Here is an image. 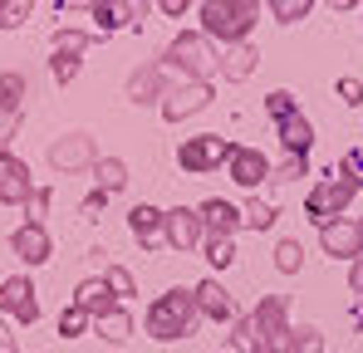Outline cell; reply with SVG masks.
Segmentation results:
<instances>
[{
    "label": "cell",
    "mask_w": 363,
    "mask_h": 353,
    "mask_svg": "<svg viewBox=\"0 0 363 353\" xmlns=\"http://www.w3.org/2000/svg\"><path fill=\"white\" fill-rule=\"evenodd\" d=\"M162 69L182 74V84H211L216 69H221V55L211 50V40L201 30H182L167 45V55H162Z\"/></svg>",
    "instance_id": "cell-1"
},
{
    "label": "cell",
    "mask_w": 363,
    "mask_h": 353,
    "mask_svg": "<svg viewBox=\"0 0 363 353\" xmlns=\"http://www.w3.org/2000/svg\"><path fill=\"white\" fill-rule=\"evenodd\" d=\"M201 314H196V294L191 290H167L152 299V309H147V339H157V344H172V339H186L191 334V324H196Z\"/></svg>",
    "instance_id": "cell-2"
},
{
    "label": "cell",
    "mask_w": 363,
    "mask_h": 353,
    "mask_svg": "<svg viewBox=\"0 0 363 353\" xmlns=\"http://www.w3.org/2000/svg\"><path fill=\"white\" fill-rule=\"evenodd\" d=\"M196 15H201V35H206L211 45L221 40L226 50H231V45H245L250 30H255V20H260V10H245L241 0H201Z\"/></svg>",
    "instance_id": "cell-3"
},
{
    "label": "cell",
    "mask_w": 363,
    "mask_h": 353,
    "mask_svg": "<svg viewBox=\"0 0 363 353\" xmlns=\"http://www.w3.org/2000/svg\"><path fill=\"white\" fill-rule=\"evenodd\" d=\"M354 181L349 176H324V181H314V191L304 196V216L314 221V226H329V221H339L344 211H349V201H354Z\"/></svg>",
    "instance_id": "cell-4"
},
{
    "label": "cell",
    "mask_w": 363,
    "mask_h": 353,
    "mask_svg": "<svg viewBox=\"0 0 363 353\" xmlns=\"http://www.w3.org/2000/svg\"><path fill=\"white\" fill-rule=\"evenodd\" d=\"M231 147H236V142H226L221 133H196V138H182L177 167H182V172H191V176H206V172H216V167L231 157Z\"/></svg>",
    "instance_id": "cell-5"
},
{
    "label": "cell",
    "mask_w": 363,
    "mask_h": 353,
    "mask_svg": "<svg viewBox=\"0 0 363 353\" xmlns=\"http://www.w3.org/2000/svg\"><path fill=\"white\" fill-rule=\"evenodd\" d=\"M250 324H255L265 353H285L290 349V314H285V299H280V294H265V299L255 304Z\"/></svg>",
    "instance_id": "cell-6"
},
{
    "label": "cell",
    "mask_w": 363,
    "mask_h": 353,
    "mask_svg": "<svg viewBox=\"0 0 363 353\" xmlns=\"http://www.w3.org/2000/svg\"><path fill=\"white\" fill-rule=\"evenodd\" d=\"M99 162V147H94V133H64L50 142V167L55 172H89Z\"/></svg>",
    "instance_id": "cell-7"
},
{
    "label": "cell",
    "mask_w": 363,
    "mask_h": 353,
    "mask_svg": "<svg viewBox=\"0 0 363 353\" xmlns=\"http://www.w3.org/2000/svg\"><path fill=\"white\" fill-rule=\"evenodd\" d=\"M89 15H94L99 35H118V30H128V25H143V20L152 15V0H99Z\"/></svg>",
    "instance_id": "cell-8"
},
{
    "label": "cell",
    "mask_w": 363,
    "mask_h": 353,
    "mask_svg": "<svg viewBox=\"0 0 363 353\" xmlns=\"http://www.w3.org/2000/svg\"><path fill=\"white\" fill-rule=\"evenodd\" d=\"M162 240L172 245V250H196L201 240H206V226H201V216H196V206H172V211H162Z\"/></svg>",
    "instance_id": "cell-9"
},
{
    "label": "cell",
    "mask_w": 363,
    "mask_h": 353,
    "mask_svg": "<svg viewBox=\"0 0 363 353\" xmlns=\"http://www.w3.org/2000/svg\"><path fill=\"white\" fill-rule=\"evenodd\" d=\"M211 99H216V89L211 84H177V89H167V99L157 103L167 123H182V118H196L211 108Z\"/></svg>",
    "instance_id": "cell-10"
},
{
    "label": "cell",
    "mask_w": 363,
    "mask_h": 353,
    "mask_svg": "<svg viewBox=\"0 0 363 353\" xmlns=\"http://www.w3.org/2000/svg\"><path fill=\"white\" fill-rule=\"evenodd\" d=\"M30 196H35L30 162L15 157V152H0V206H25Z\"/></svg>",
    "instance_id": "cell-11"
},
{
    "label": "cell",
    "mask_w": 363,
    "mask_h": 353,
    "mask_svg": "<svg viewBox=\"0 0 363 353\" xmlns=\"http://www.w3.org/2000/svg\"><path fill=\"white\" fill-rule=\"evenodd\" d=\"M226 176L245 186V191H260V181H270V157L260 152V147H231V157H226Z\"/></svg>",
    "instance_id": "cell-12"
},
{
    "label": "cell",
    "mask_w": 363,
    "mask_h": 353,
    "mask_svg": "<svg viewBox=\"0 0 363 353\" xmlns=\"http://www.w3.org/2000/svg\"><path fill=\"white\" fill-rule=\"evenodd\" d=\"M0 314H10L15 324H35L40 319V299H35V285L25 275H10L0 285Z\"/></svg>",
    "instance_id": "cell-13"
},
{
    "label": "cell",
    "mask_w": 363,
    "mask_h": 353,
    "mask_svg": "<svg viewBox=\"0 0 363 353\" xmlns=\"http://www.w3.org/2000/svg\"><path fill=\"white\" fill-rule=\"evenodd\" d=\"M319 245H324V255H334V260H359L363 255V231L359 221H329V226H319Z\"/></svg>",
    "instance_id": "cell-14"
},
{
    "label": "cell",
    "mask_w": 363,
    "mask_h": 353,
    "mask_svg": "<svg viewBox=\"0 0 363 353\" xmlns=\"http://www.w3.org/2000/svg\"><path fill=\"white\" fill-rule=\"evenodd\" d=\"M10 250H15L25 265H45V260L55 255V245H50V231H45L40 221H25V226H15V235H10Z\"/></svg>",
    "instance_id": "cell-15"
},
{
    "label": "cell",
    "mask_w": 363,
    "mask_h": 353,
    "mask_svg": "<svg viewBox=\"0 0 363 353\" xmlns=\"http://www.w3.org/2000/svg\"><path fill=\"white\" fill-rule=\"evenodd\" d=\"M191 294H196V314H206L211 324H231L236 319V299H231V290L221 280H201Z\"/></svg>",
    "instance_id": "cell-16"
},
{
    "label": "cell",
    "mask_w": 363,
    "mask_h": 353,
    "mask_svg": "<svg viewBox=\"0 0 363 353\" xmlns=\"http://www.w3.org/2000/svg\"><path fill=\"white\" fill-rule=\"evenodd\" d=\"M162 99H167V89H162V64H143V69L128 74V103L147 108V103H162Z\"/></svg>",
    "instance_id": "cell-17"
},
{
    "label": "cell",
    "mask_w": 363,
    "mask_h": 353,
    "mask_svg": "<svg viewBox=\"0 0 363 353\" xmlns=\"http://www.w3.org/2000/svg\"><path fill=\"white\" fill-rule=\"evenodd\" d=\"M196 216H201L206 235H236V231H241V206H231L226 196L201 201V206H196Z\"/></svg>",
    "instance_id": "cell-18"
},
{
    "label": "cell",
    "mask_w": 363,
    "mask_h": 353,
    "mask_svg": "<svg viewBox=\"0 0 363 353\" xmlns=\"http://www.w3.org/2000/svg\"><path fill=\"white\" fill-rule=\"evenodd\" d=\"M275 138H280V147L290 152V157H309V147H314V123L304 113H290L275 123Z\"/></svg>",
    "instance_id": "cell-19"
},
{
    "label": "cell",
    "mask_w": 363,
    "mask_h": 353,
    "mask_svg": "<svg viewBox=\"0 0 363 353\" xmlns=\"http://www.w3.org/2000/svg\"><path fill=\"white\" fill-rule=\"evenodd\" d=\"M128 231H133V240H143V250H152V245L162 240V211L147 206V201H138V206L128 211Z\"/></svg>",
    "instance_id": "cell-20"
},
{
    "label": "cell",
    "mask_w": 363,
    "mask_h": 353,
    "mask_svg": "<svg viewBox=\"0 0 363 353\" xmlns=\"http://www.w3.org/2000/svg\"><path fill=\"white\" fill-rule=\"evenodd\" d=\"M74 304H79L84 314H94V319H104V314L113 309V290H108V280H104V275L84 280V285L74 290Z\"/></svg>",
    "instance_id": "cell-21"
},
{
    "label": "cell",
    "mask_w": 363,
    "mask_h": 353,
    "mask_svg": "<svg viewBox=\"0 0 363 353\" xmlns=\"http://www.w3.org/2000/svg\"><path fill=\"white\" fill-rule=\"evenodd\" d=\"M255 45H250V40H245V45H231V50H226V55H221V79H226V84H245V79H250V74H255Z\"/></svg>",
    "instance_id": "cell-22"
},
{
    "label": "cell",
    "mask_w": 363,
    "mask_h": 353,
    "mask_svg": "<svg viewBox=\"0 0 363 353\" xmlns=\"http://www.w3.org/2000/svg\"><path fill=\"white\" fill-rule=\"evenodd\" d=\"M89 172H94V181H99V191H108V196L128 186V162H123V157H99Z\"/></svg>",
    "instance_id": "cell-23"
},
{
    "label": "cell",
    "mask_w": 363,
    "mask_h": 353,
    "mask_svg": "<svg viewBox=\"0 0 363 353\" xmlns=\"http://www.w3.org/2000/svg\"><path fill=\"white\" fill-rule=\"evenodd\" d=\"M25 99H30V84H25V74L5 69V74H0V108H15V113H25Z\"/></svg>",
    "instance_id": "cell-24"
},
{
    "label": "cell",
    "mask_w": 363,
    "mask_h": 353,
    "mask_svg": "<svg viewBox=\"0 0 363 353\" xmlns=\"http://www.w3.org/2000/svg\"><path fill=\"white\" fill-rule=\"evenodd\" d=\"M99 334H104L108 344H128V339H133V314L113 304V309H108V314L99 319Z\"/></svg>",
    "instance_id": "cell-25"
},
{
    "label": "cell",
    "mask_w": 363,
    "mask_h": 353,
    "mask_svg": "<svg viewBox=\"0 0 363 353\" xmlns=\"http://www.w3.org/2000/svg\"><path fill=\"white\" fill-rule=\"evenodd\" d=\"M94 45V35H84V30H55V40H50V55H64V59H79L84 50Z\"/></svg>",
    "instance_id": "cell-26"
},
{
    "label": "cell",
    "mask_w": 363,
    "mask_h": 353,
    "mask_svg": "<svg viewBox=\"0 0 363 353\" xmlns=\"http://www.w3.org/2000/svg\"><path fill=\"white\" fill-rule=\"evenodd\" d=\"M241 226H250V231H270V226H275V206L260 201V196H250V201L241 206Z\"/></svg>",
    "instance_id": "cell-27"
},
{
    "label": "cell",
    "mask_w": 363,
    "mask_h": 353,
    "mask_svg": "<svg viewBox=\"0 0 363 353\" xmlns=\"http://www.w3.org/2000/svg\"><path fill=\"white\" fill-rule=\"evenodd\" d=\"M309 10H314V0H270L275 25H300V20H309Z\"/></svg>",
    "instance_id": "cell-28"
},
{
    "label": "cell",
    "mask_w": 363,
    "mask_h": 353,
    "mask_svg": "<svg viewBox=\"0 0 363 353\" xmlns=\"http://www.w3.org/2000/svg\"><path fill=\"white\" fill-rule=\"evenodd\" d=\"M201 250H206V260H211L216 270H226V265L236 260V240H231V235H206Z\"/></svg>",
    "instance_id": "cell-29"
},
{
    "label": "cell",
    "mask_w": 363,
    "mask_h": 353,
    "mask_svg": "<svg viewBox=\"0 0 363 353\" xmlns=\"http://www.w3.org/2000/svg\"><path fill=\"white\" fill-rule=\"evenodd\" d=\"M300 265H304V245L300 240H280L275 245V270L280 275H300Z\"/></svg>",
    "instance_id": "cell-30"
},
{
    "label": "cell",
    "mask_w": 363,
    "mask_h": 353,
    "mask_svg": "<svg viewBox=\"0 0 363 353\" xmlns=\"http://www.w3.org/2000/svg\"><path fill=\"white\" fill-rule=\"evenodd\" d=\"M285 353H324V334L314 324H300V329H290V349Z\"/></svg>",
    "instance_id": "cell-31"
},
{
    "label": "cell",
    "mask_w": 363,
    "mask_h": 353,
    "mask_svg": "<svg viewBox=\"0 0 363 353\" xmlns=\"http://www.w3.org/2000/svg\"><path fill=\"white\" fill-rule=\"evenodd\" d=\"M265 113H270L275 123H280V118L300 113V99H295L290 89H270V94H265Z\"/></svg>",
    "instance_id": "cell-32"
},
{
    "label": "cell",
    "mask_w": 363,
    "mask_h": 353,
    "mask_svg": "<svg viewBox=\"0 0 363 353\" xmlns=\"http://www.w3.org/2000/svg\"><path fill=\"white\" fill-rule=\"evenodd\" d=\"M231 349H236V353H265V344H260V334H255L250 319H236V329H231Z\"/></svg>",
    "instance_id": "cell-33"
},
{
    "label": "cell",
    "mask_w": 363,
    "mask_h": 353,
    "mask_svg": "<svg viewBox=\"0 0 363 353\" xmlns=\"http://www.w3.org/2000/svg\"><path fill=\"white\" fill-rule=\"evenodd\" d=\"M30 15H35V0H5L0 5V30H20Z\"/></svg>",
    "instance_id": "cell-34"
},
{
    "label": "cell",
    "mask_w": 363,
    "mask_h": 353,
    "mask_svg": "<svg viewBox=\"0 0 363 353\" xmlns=\"http://www.w3.org/2000/svg\"><path fill=\"white\" fill-rule=\"evenodd\" d=\"M89 319H94V314H84L79 304H69V309L60 314V334H64V339H79V334L89 329Z\"/></svg>",
    "instance_id": "cell-35"
},
{
    "label": "cell",
    "mask_w": 363,
    "mask_h": 353,
    "mask_svg": "<svg viewBox=\"0 0 363 353\" xmlns=\"http://www.w3.org/2000/svg\"><path fill=\"white\" fill-rule=\"evenodd\" d=\"M300 176H309V157H290L285 152V162L270 167V181H300Z\"/></svg>",
    "instance_id": "cell-36"
},
{
    "label": "cell",
    "mask_w": 363,
    "mask_h": 353,
    "mask_svg": "<svg viewBox=\"0 0 363 353\" xmlns=\"http://www.w3.org/2000/svg\"><path fill=\"white\" fill-rule=\"evenodd\" d=\"M104 280H108V290H113V299H128V294H138V280L123 270V265H108L104 270Z\"/></svg>",
    "instance_id": "cell-37"
},
{
    "label": "cell",
    "mask_w": 363,
    "mask_h": 353,
    "mask_svg": "<svg viewBox=\"0 0 363 353\" xmlns=\"http://www.w3.org/2000/svg\"><path fill=\"white\" fill-rule=\"evenodd\" d=\"M334 94H339L344 108H363V79H354V74H344V79L334 84Z\"/></svg>",
    "instance_id": "cell-38"
},
{
    "label": "cell",
    "mask_w": 363,
    "mask_h": 353,
    "mask_svg": "<svg viewBox=\"0 0 363 353\" xmlns=\"http://www.w3.org/2000/svg\"><path fill=\"white\" fill-rule=\"evenodd\" d=\"M339 176H349L354 186H363V147H349L344 157H339V167H334Z\"/></svg>",
    "instance_id": "cell-39"
},
{
    "label": "cell",
    "mask_w": 363,
    "mask_h": 353,
    "mask_svg": "<svg viewBox=\"0 0 363 353\" xmlns=\"http://www.w3.org/2000/svg\"><path fill=\"white\" fill-rule=\"evenodd\" d=\"M20 118H25V113H15V108H0V152H10V138L20 133Z\"/></svg>",
    "instance_id": "cell-40"
},
{
    "label": "cell",
    "mask_w": 363,
    "mask_h": 353,
    "mask_svg": "<svg viewBox=\"0 0 363 353\" xmlns=\"http://www.w3.org/2000/svg\"><path fill=\"white\" fill-rule=\"evenodd\" d=\"M50 74H55V84H74V74H79V59L50 55Z\"/></svg>",
    "instance_id": "cell-41"
},
{
    "label": "cell",
    "mask_w": 363,
    "mask_h": 353,
    "mask_svg": "<svg viewBox=\"0 0 363 353\" xmlns=\"http://www.w3.org/2000/svg\"><path fill=\"white\" fill-rule=\"evenodd\" d=\"M25 206H30V221H40V216H45V206H50V186H35V196H30Z\"/></svg>",
    "instance_id": "cell-42"
},
{
    "label": "cell",
    "mask_w": 363,
    "mask_h": 353,
    "mask_svg": "<svg viewBox=\"0 0 363 353\" xmlns=\"http://www.w3.org/2000/svg\"><path fill=\"white\" fill-rule=\"evenodd\" d=\"M104 206H108V191H99V186H94V191L84 196V206H79V211H84V216H99Z\"/></svg>",
    "instance_id": "cell-43"
},
{
    "label": "cell",
    "mask_w": 363,
    "mask_h": 353,
    "mask_svg": "<svg viewBox=\"0 0 363 353\" xmlns=\"http://www.w3.org/2000/svg\"><path fill=\"white\" fill-rule=\"evenodd\" d=\"M152 5H157V10H162L167 20H182V15L191 10V0H152Z\"/></svg>",
    "instance_id": "cell-44"
},
{
    "label": "cell",
    "mask_w": 363,
    "mask_h": 353,
    "mask_svg": "<svg viewBox=\"0 0 363 353\" xmlns=\"http://www.w3.org/2000/svg\"><path fill=\"white\" fill-rule=\"evenodd\" d=\"M349 285H354V294L363 299V255L354 260V270H349Z\"/></svg>",
    "instance_id": "cell-45"
},
{
    "label": "cell",
    "mask_w": 363,
    "mask_h": 353,
    "mask_svg": "<svg viewBox=\"0 0 363 353\" xmlns=\"http://www.w3.org/2000/svg\"><path fill=\"white\" fill-rule=\"evenodd\" d=\"M99 0H60V15H69V10H94Z\"/></svg>",
    "instance_id": "cell-46"
},
{
    "label": "cell",
    "mask_w": 363,
    "mask_h": 353,
    "mask_svg": "<svg viewBox=\"0 0 363 353\" xmlns=\"http://www.w3.org/2000/svg\"><path fill=\"white\" fill-rule=\"evenodd\" d=\"M329 5H334V10H349V5H359V0H329Z\"/></svg>",
    "instance_id": "cell-47"
},
{
    "label": "cell",
    "mask_w": 363,
    "mask_h": 353,
    "mask_svg": "<svg viewBox=\"0 0 363 353\" xmlns=\"http://www.w3.org/2000/svg\"><path fill=\"white\" fill-rule=\"evenodd\" d=\"M241 5H245V10H260V0H241Z\"/></svg>",
    "instance_id": "cell-48"
},
{
    "label": "cell",
    "mask_w": 363,
    "mask_h": 353,
    "mask_svg": "<svg viewBox=\"0 0 363 353\" xmlns=\"http://www.w3.org/2000/svg\"><path fill=\"white\" fill-rule=\"evenodd\" d=\"M359 319H363V304H359Z\"/></svg>",
    "instance_id": "cell-49"
},
{
    "label": "cell",
    "mask_w": 363,
    "mask_h": 353,
    "mask_svg": "<svg viewBox=\"0 0 363 353\" xmlns=\"http://www.w3.org/2000/svg\"><path fill=\"white\" fill-rule=\"evenodd\" d=\"M359 231H363V221H359Z\"/></svg>",
    "instance_id": "cell-50"
},
{
    "label": "cell",
    "mask_w": 363,
    "mask_h": 353,
    "mask_svg": "<svg viewBox=\"0 0 363 353\" xmlns=\"http://www.w3.org/2000/svg\"><path fill=\"white\" fill-rule=\"evenodd\" d=\"M359 10H363V0H359Z\"/></svg>",
    "instance_id": "cell-51"
},
{
    "label": "cell",
    "mask_w": 363,
    "mask_h": 353,
    "mask_svg": "<svg viewBox=\"0 0 363 353\" xmlns=\"http://www.w3.org/2000/svg\"><path fill=\"white\" fill-rule=\"evenodd\" d=\"M0 5H5V0H0Z\"/></svg>",
    "instance_id": "cell-52"
}]
</instances>
